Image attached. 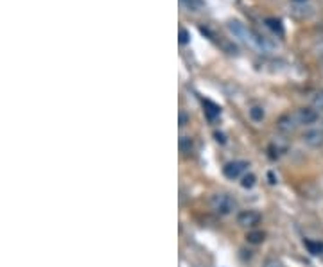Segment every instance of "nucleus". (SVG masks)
Masks as SVG:
<instances>
[{"label": "nucleus", "instance_id": "nucleus-4", "mask_svg": "<svg viewBox=\"0 0 323 267\" xmlns=\"http://www.w3.org/2000/svg\"><path fill=\"white\" fill-rule=\"evenodd\" d=\"M261 213L255 212V210H244L237 215V223L244 228H255L259 223H261Z\"/></svg>", "mask_w": 323, "mask_h": 267}, {"label": "nucleus", "instance_id": "nucleus-9", "mask_svg": "<svg viewBox=\"0 0 323 267\" xmlns=\"http://www.w3.org/2000/svg\"><path fill=\"white\" fill-rule=\"evenodd\" d=\"M255 183H257V178H255V174L242 176V181H241V187L242 188H253Z\"/></svg>", "mask_w": 323, "mask_h": 267}, {"label": "nucleus", "instance_id": "nucleus-14", "mask_svg": "<svg viewBox=\"0 0 323 267\" xmlns=\"http://www.w3.org/2000/svg\"><path fill=\"white\" fill-rule=\"evenodd\" d=\"M268 23H269V27H271V29H275V31H279V33H282V27H280L279 20H268Z\"/></svg>", "mask_w": 323, "mask_h": 267}, {"label": "nucleus", "instance_id": "nucleus-8", "mask_svg": "<svg viewBox=\"0 0 323 267\" xmlns=\"http://www.w3.org/2000/svg\"><path fill=\"white\" fill-rule=\"evenodd\" d=\"M192 138L191 136H181L180 138V151L183 154H189V153H192Z\"/></svg>", "mask_w": 323, "mask_h": 267}, {"label": "nucleus", "instance_id": "nucleus-16", "mask_svg": "<svg viewBox=\"0 0 323 267\" xmlns=\"http://www.w3.org/2000/svg\"><path fill=\"white\" fill-rule=\"evenodd\" d=\"M296 4H304V2H307V0H294Z\"/></svg>", "mask_w": 323, "mask_h": 267}, {"label": "nucleus", "instance_id": "nucleus-17", "mask_svg": "<svg viewBox=\"0 0 323 267\" xmlns=\"http://www.w3.org/2000/svg\"><path fill=\"white\" fill-rule=\"evenodd\" d=\"M319 129H321V131H323V122H321V128H319Z\"/></svg>", "mask_w": 323, "mask_h": 267}, {"label": "nucleus", "instance_id": "nucleus-10", "mask_svg": "<svg viewBox=\"0 0 323 267\" xmlns=\"http://www.w3.org/2000/svg\"><path fill=\"white\" fill-rule=\"evenodd\" d=\"M305 246H307V249L311 251V255H321V253H323V244H319V242L307 240V242H305Z\"/></svg>", "mask_w": 323, "mask_h": 267}, {"label": "nucleus", "instance_id": "nucleus-1", "mask_svg": "<svg viewBox=\"0 0 323 267\" xmlns=\"http://www.w3.org/2000/svg\"><path fill=\"white\" fill-rule=\"evenodd\" d=\"M210 206L216 213L219 215H230L235 208H237V203L232 196L228 194H214L210 198Z\"/></svg>", "mask_w": 323, "mask_h": 267}, {"label": "nucleus", "instance_id": "nucleus-5", "mask_svg": "<svg viewBox=\"0 0 323 267\" xmlns=\"http://www.w3.org/2000/svg\"><path fill=\"white\" fill-rule=\"evenodd\" d=\"M305 145L309 147H321L323 145V131L321 129H307V131L302 135Z\"/></svg>", "mask_w": 323, "mask_h": 267}, {"label": "nucleus", "instance_id": "nucleus-15", "mask_svg": "<svg viewBox=\"0 0 323 267\" xmlns=\"http://www.w3.org/2000/svg\"><path fill=\"white\" fill-rule=\"evenodd\" d=\"M185 120H187V117H185L183 113L180 115V126H185Z\"/></svg>", "mask_w": 323, "mask_h": 267}, {"label": "nucleus", "instance_id": "nucleus-13", "mask_svg": "<svg viewBox=\"0 0 323 267\" xmlns=\"http://www.w3.org/2000/svg\"><path fill=\"white\" fill-rule=\"evenodd\" d=\"M264 267H284V265L279 262V260L269 258V260H266V262H264Z\"/></svg>", "mask_w": 323, "mask_h": 267}, {"label": "nucleus", "instance_id": "nucleus-11", "mask_svg": "<svg viewBox=\"0 0 323 267\" xmlns=\"http://www.w3.org/2000/svg\"><path fill=\"white\" fill-rule=\"evenodd\" d=\"M250 117H251V120L261 122L262 118H264V110H262L261 106H253V108L250 110Z\"/></svg>", "mask_w": 323, "mask_h": 267}, {"label": "nucleus", "instance_id": "nucleus-7", "mask_svg": "<svg viewBox=\"0 0 323 267\" xmlns=\"http://www.w3.org/2000/svg\"><path fill=\"white\" fill-rule=\"evenodd\" d=\"M266 238L264 231H250V233L246 235V240L250 242V244H262Z\"/></svg>", "mask_w": 323, "mask_h": 267}, {"label": "nucleus", "instance_id": "nucleus-3", "mask_svg": "<svg viewBox=\"0 0 323 267\" xmlns=\"http://www.w3.org/2000/svg\"><path fill=\"white\" fill-rule=\"evenodd\" d=\"M246 167H248L246 161H241V160L230 161V163H226L223 167V174H224V178H228V180H237L239 176L246 171Z\"/></svg>", "mask_w": 323, "mask_h": 267}, {"label": "nucleus", "instance_id": "nucleus-12", "mask_svg": "<svg viewBox=\"0 0 323 267\" xmlns=\"http://www.w3.org/2000/svg\"><path fill=\"white\" fill-rule=\"evenodd\" d=\"M312 106H314L316 110L323 111V90H319V92H316L314 95H312Z\"/></svg>", "mask_w": 323, "mask_h": 267}, {"label": "nucleus", "instance_id": "nucleus-2", "mask_svg": "<svg viewBox=\"0 0 323 267\" xmlns=\"http://www.w3.org/2000/svg\"><path fill=\"white\" fill-rule=\"evenodd\" d=\"M294 118H296L298 126H312L318 120V111L316 108H300L294 111Z\"/></svg>", "mask_w": 323, "mask_h": 267}, {"label": "nucleus", "instance_id": "nucleus-6", "mask_svg": "<svg viewBox=\"0 0 323 267\" xmlns=\"http://www.w3.org/2000/svg\"><path fill=\"white\" fill-rule=\"evenodd\" d=\"M296 128H298V122L296 118H294V115L291 113L282 115V117L276 120V129H279L280 133H284V135H289V133H293Z\"/></svg>", "mask_w": 323, "mask_h": 267}]
</instances>
